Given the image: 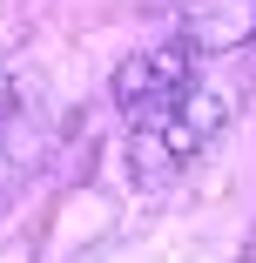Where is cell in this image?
Listing matches in <instances>:
<instances>
[{
	"mask_svg": "<svg viewBox=\"0 0 256 263\" xmlns=\"http://www.w3.org/2000/svg\"><path fill=\"white\" fill-rule=\"evenodd\" d=\"M182 169H189V162L162 142V128H155V122H142V128L128 135V176H135L142 189H169Z\"/></svg>",
	"mask_w": 256,
	"mask_h": 263,
	"instance_id": "cell-4",
	"label": "cell"
},
{
	"mask_svg": "<svg viewBox=\"0 0 256 263\" xmlns=\"http://www.w3.org/2000/svg\"><path fill=\"white\" fill-rule=\"evenodd\" d=\"M148 122L162 128V142L182 155V162H195V155H202V148H209V142L223 135V122H229V88H216V81H195V74H189V88L169 101V108H155Z\"/></svg>",
	"mask_w": 256,
	"mask_h": 263,
	"instance_id": "cell-2",
	"label": "cell"
},
{
	"mask_svg": "<svg viewBox=\"0 0 256 263\" xmlns=\"http://www.w3.org/2000/svg\"><path fill=\"white\" fill-rule=\"evenodd\" d=\"M256 34V0H182V47L189 54H229Z\"/></svg>",
	"mask_w": 256,
	"mask_h": 263,
	"instance_id": "cell-3",
	"label": "cell"
},
{
	"mask_svg": "<svg viewBox=\"0 0 256 263\" xmlns=\"http://www.w3.org/2000/svg\"><path fill=\"white\" fill-rule=\"evenodd\" d=\"M189 61H195V54H189L182 41L128 54V61L108 74V88H115V108H128V115H155V108H169V101L189 88Z\"/></svg>",
	"mask_w": 256,
	"mask_h": 263,
	"instance_id": "cell-1",
	"label": "cell"
}]
</instances>
